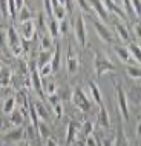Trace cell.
<instances>
[{
	"label": "cell",
	"instance_id": "1",
	"mask_svg": "<svg viewBox=\"0 0 141 146\" xmlns=\"http://www.w3.org/2000/svg\"><path fill=\"white\" fill-rule=\"evenodd\" d=\"M6 38H8V46L11 48V52L14 56H20L22 51H23V43H22L20 34L14 28V25H9L8 33H6Z\"/></svg>",
	"mask_w": 141,
	"mask_h": 146
},
{
	"label": "cell",
	"instance_id": "2",
	"mask_svg": "<svg viewBox=\"0 0 141 146\" xmlns=\"http://www.w3.org/2000/svg\"><path fill=\"white\" fill-rule=\"evenodd\" d=\"M72 102H74V105H75L78 109H81L83 112H88L89 109H91V102H89V98L86 97V94L80 88H77L72 92Z\"/></svg>",
	"mask_w": 141,
	"mask_h": 146
},
{
	"label": "cell",
	"instance_id": "3",
	"mask_svg": "<svg viewBox=\"0 0 141 146\" xmlns=\"http://www.w3.org/2000/svg\"><path fill=\"white\" fill-rule=\"evenodd\" d=\"M117 102H118V108H120V112L123 115L124 120H129L130 115H129V105H127V96L124 92V89L118 85L117 86Z\"/></svg>",
	"mask_w": 141,
	"mask_h": 146
},
{
	"label": "cell",
	"instance_id": "4",
	"mask_svg": "<svg viewBox=\"0 0 141 146\" xmlns=\"http://www.w3.org/2000/svg\"><path fill=\"white\" fill-rule=\"evenodd\" d=\"M95 71H97V76H103L104 72H109V71H115V65L109 60V58L103 57L101 54L95 57Z\"/></svg>",
	"mask_w": 141,
	"mask_h": 146
},
{
	"label": "cell",
	"instance_id": "5",
	"mask_svg": "<svg viewBox=\"0 0 141 146\" xmlns=\"http://www.w3.org/2000/svg\"><path fill=\"white\" fill-rule=\"evenodd\" d=\"M74 33H75L77 42L81 46L86 45V26H84V19L81 15H78L75 23H74Z\"/></svg>",
	"mask_w": 141,
	"mask_h": 146
},
{
	"label": "cell",
	"instance_id": "6",
	"mask_svg": "<svg viewBox=\"0 0 141 146\" xmlns=\"http://www.w3.org/2000/svg\"><path fill=\"white\" fill-rule=\"evenodd\" d=\"M23 139H25V131H23L22 126L11 129V131H8L6 134H3V135H2V140L6 141V143H11V145L17 143V141H20Z\"/></svg>",
	"mask_w": 141,
	"mask_h": 146
},
{
	"label": "cell",
	"instance_id": "7",
	"mask_svg": "<svg viewBox=\"0 0 141 146\" xmlns=\"http://www.w3.org/2000/svg\"><path fill=\"white\" fill-rule=\"evenodd\" d=\"M34 33H35V23L32 22V19H31V20H26V22H22V23H20L18 34H20L22 40L29 42L31 38H32Z\"/></svg>",
	"mask_w": 141,
	"mask_h": 146
},
{
	"label": "cell",
	"instance_id": "8",
	"mask_svg": "<svg viewBox=\"0 0 141 146\" xmlns=\"http://www.w3.org/2000/svg\"><path fill=\"white\" fill-rule=\"evenodd\" d=\"M101 2H103V5H104V8H106L107 11H111L112 14L118 15L121 20H127V15H126V13L123 11V8H121L120 5L113 3L112 0H101Z\"/></svg>",
	"mask_w": 141,
	"mask_h": 146
},
{
	"label": "cell",
	"instance_id": "9",
	"mask_svg": "<svg viewBox=\"0 0 141 146\" xmlns=\"http://www.w3.org/2000/svg\"><path fill=\"white\" fill-rule=\"evenodd\" d=\"M94 26H95V29H97V34H98L104 42H107V43H112V42H113L112 33H111L107 28H106V26H104L100 20H94Z\"/></svg>",
	"mask_w": 141,
	"mask_h": 146
},
{
	"label": "cell",
	"instance_id": "10",
	"mask_svg": "<svg viewBox=\"0 0 141 146\" xmlns=\"http://www.w3.org/2000/svg\"><path fill=\"white\" fill-rule=\"evenodd\" d=\"M80 132V125L77 123V121H69V125H68V131H66V145L70 146L77 139V134Z\"/></svg>",
	"mask_w": 141,
	"mask_h": 146
},
{
	"label": "cell",
	"instance_id": "11",
	"mask_svg": "<svg viewBox=\"0 0 141 146\" xmlns=\"http://www.w3.org/2000/svg\"><path fill=\"white\" fill-rule=\"evenodd\" d=\"M88 3H89V6H92L94 9H95L97 15H98L103 22H106L109 19L107 9L104 8V5H103V2H101V0H88Z\"/></svg>",
	"mask_w": 141,
	"mask_h": 146
},
{
	"label": "cell",
	"instance_id": "12",
	"mask_svg": "<svg viewBox=\"0 0 141 146\" xmlns=\"http://www.w3.org/2000/svg\"><path fill=\"white\" fill-rule=\"evenodd\" d=\"M31 80H32V86L35 89V92L40 96V98H45V94H43V85H42V77L38 76V71L34 69L31 71Z\"/></svg>",
	"mask_w": 141,
	"mask_h": 146
},
{
	"label": "cell",
	"instance_id": "13",
	"mask_svg": "<svg viewBox=\"0 0 141 146\" xmlns=\"http://www.w3.org/2000/svg\"><path fill=\"white\" fill-rule=\"evenodd\" d=\"M66 63H68V72H69V74H75L77 69H78V58H77L75 54H74L72 49H69V52H68V60H66Z\"/></svg>",
	"mask_w": 141,
	"mask_h": 146
},
{
	"label": "cell",
	"instance_id": "14",
	"mask_svg": "<svg viewBox=\"0 0 141 146\" xmlns=\"http://www.w3.org/2000/svg\"><path fill=\"white\" fill-rule=\"evenodd\" d=\"M11 83V69L5 65H0V86H8Z\"/></svg>",
	"mask_w": 141,
	"mask_h": 146
},
{
	"label": "cell",
	"instance_id": "15",
	"mask_svg": "<svg viewBox=\"0 0 141 146\" xmlns=\"http://www.w3.org/2000/svg\"><path fill=\"white\" fill-rule=\"evenodd\" d=\"M89 91H91V96L94 98V102H95L98 106H103V98H101V92L98 89V86L97 83H94V82H89Z\"/></svg>",
	"mask_w": 141,
	"mask_h": 146
},
{
	"label": "cell",
	"instance_id": "16",
	"mask_svg": "<svg viewBox=\"0 0 141 146\" xmlns=\"http://www.w3.org/2000/svg\"><path fill=\"white\" fill-rule=\"evenodd\" d=\"M23 120H25V115L20 112V109H14V111L9 114V121H11V125H13L14 128L22 126Z\"/></svg>",
	"mask_w": 141,
	"mask_h": 146
},
{
	"label": "cell",
	"instance_id": "17",
	"mask_svg": "<svg viewBox=\"0 0 141 146\" xmlns=\"http://www.w3.org/2000/svg\"><path fill=\"white\" fill-rule=\"evenodd\" d=\"M98 125L101 126V128H109L111 126V121H109V114L107 111H106V108H104V105L103 106H100V111H98Z\"/></svg>",
	"mask_w": 141,
	"mask_h": 146
},
{
	"label": "cell",
	"instance_id": "18",
	"mask_svg": "<svg viewBox=\"0 0 141 146\" xmlns=\"http://www.w3.org/2000/svg\"><path fill=\"white\" fill-rule=\"evenodd\" d=\"M34 108H35V114H37L38 120L42 118L45 121H49V114H48V109L45 108V105L37 102V103H34Z\"/></svg>",
	"mask_w": 141,
	"mask_h": 146
},
{
	"label": "cell",
	"instance_id": "19",
	"mask_svg": "<svg viewBox=\"0 0 141 146\" xmlns=\"http://www.w3.org/2000/svg\"><path fill=\"white\" fill-rule=\"evenodd\" d=\"M113 51H115V54L121 58V62H124V63H129L132 60V57L129 56V51L127 48H124V46H118L117 45L115 48H113Z\"/></svg>",
	"mask_w": 141,
	"mask_h": 146
},
{
	"label": "cell",
	"instance_id": "20",
	"mask_svg": "<svg viewBox=\"0 0 141 146\" xmlns=\"http://www.w3.org/2000/svg\"><path fill=\"white\" fill-rule=\"evenodd\" d=\"M35 129H37V134L42 137V139H49L51 137V131L48 128V125H46V121H38L37 126H35Z\"/></svg>",
	"mask_w": 141,
	"mask_h": 146
},
{
	"label": "cell",
	"instance_id": "21",
	"mask_svg": "<svg viewBox=\"0 0 141 146\" xmlns=\"http://www.w3.org/2000/svg\"><path fill=\"white\" fill-rule=\"evenodd\" d=\"M15 105H17V100L14 97H8L5 102H3V106H2V112L3 114H11L15 109Z\"/></svg>",
	"mask_w": 141,
	"mask_h": 146
},
{
	"label": "cell",
	"instance_id": "22",
	"mask_svg": "<svg viewBox=\"0 0 141 146\" xmlns=\"http://www.w3.org/2000/svg\"><path fill=\"white\" fill-rule=\"evenodd\" d=\"M115 29H117V33H118V35H120V38L123 42H129V31H127V28L123 25V22H115Z\"/></svg>",
	"mask_w": 141,
	"mask_h": 146
},
{
	"label": "cell",
	"instance_id": "23",
	"mask_svg": "<svg viewBox=\"0 0 141 146\" xmlns=\"http://www.w3.org/2000/svg\"><path fill=\"white\" fill-rule=\"evenodd\" d=\"M127 51H129V56H134V60L135 63H138L140 65V45L138 43H134V42H130L129 43V46H127Z\"/></svg>",
	"mask_w": 141,
	"mask_h": 146
},
{
	"label": "cell",
	"instance_id": "24",
	"mask_svg": "<svg viewBox=\"0 0 141 146\" xmlns=\"http://www.w3.org/2000/svg\"><path fill=\"white\" fill-rule=\"evenodd\" d=\"M51 58H52V52H51V51H40L37 66H38V68H42V66L46 65V63H51Z\"/></svg>",
	"mask_w": 141,
	"mask_h": 146
},
{
	"label": "cell",
	"instance_id": "25",
	"mask_svg": "<svg viewBox=\"0 0 141 146\" xmlns=\"http://www.w3.org/2000/svg\"><path fill=\"white\" fill-rule=\"evenodd\" d=\"M126 72L130 78H135V80H140V76H141V69H140V65H130L126 68Z\"/></svg>",
	"mask_w": 141,
	"mask_h": 146
},
{
	"label": "cell",
	"instance_id": "26",
	"mask_svg": "<svg viewBox=\"0 0 141 146\" xmlns=\"http://www.w3.org/2000/svg\"><path fill=\"white\" fill-rule=\"evenodd\" d=\"M60 57H61V54H60V46L57 45V49L54 51L52 58H51V66H52V71H57L58 68H60Z\"/></svg>",
	"mask_w": 141,
	"mask_h": 146
},
{
	"label": "cell",
	"instance_id": "27",
	"mask_svg": "<svg viewBox=\"0 0 141 146\" xmlns=\"http://www.w3.org/2000/svg\"><path fill=\"white\" fill-rule=\"evenodd\" d=\"M66 17V11H65V6H54L52 8V19H55L57 22L63 20V19Z\"/></svg>",
	"mask_w": 141,
	"mask_h": 146
},
{
	"label": "cell",
	"instance_id": "28",
	"mask_svg": "<svg viewBox=\"0 0 141 146\" xmlns=\"http://www.w3.org/2000/svg\"><path fill=\"white\" fill-rule=\"evenodd\" d=\"M48 28H49V33H51V35H49L51 38L57 37V35L60 34V31H58V22L55 20V19H52V17L49 19V22H48Z\"/></svg>",
	"mask_w": 141,
	"mask_h": 146
},
{
	"label": "cell",
	"instance_id": "29",
	"mask_svg": "<svg viewBox=\"0 0 141 146\" xmlns=\"http://www.w3.org/2000/svg\"><path fill=\"white\" fill-rule=\"evenodd\" d=\"M40 45H42V51H51L54 46V42L49 35H43L42 40H40Z\"/></svg>",
	"mask_w": 141,
	"mask_h": 146
},
{
	"label": "cell",
	"instance_id": "30",
	"mask_svg": "<svg viewBox=\"0 0 141 146\" xmlns=\"http://www.w3.org/2000/svg\"><path fill=\"white\" fill-rule=\"evenodd\" d=\"M92 131H94V126H92L91 121H84L83 125H80V132L83 134V137H84V139H86L88 135H91Z\"/></svg>",
	"mask_w": 141,
	"mask_h": 146
},
{
	"label": "cell",
	"instance_id": "31",
	"mask_svg": "<svg viewBox=\"0 0 141 146\" xmlns=\"http://www.w3.org/2000/svg\"><path fill=\"white\" fill-rule=\"evenodd\" d=\"M18 20L22 22H26V20H31V11H29V8H26V6H23L20 11H18Z\"/></svg>",
	"mask_w": 141,
	"mask_h": 146
},
{
	"label": "cell",
	"instance_id": "32",
	"mask_svg": "<svg viewBox=\"0 0 141 146\" xmlns=\"http://www.w3.org/2000/svg\"><path fill=\"white\" fill-rule=\"evenodd\" d=\"M42 85H43V88H45V91H46V94H48V96H52V94L57 92V86H55V83H54V82H49V83L43 82Z\"/></svg>",
	"mask_w": 141,
	"mask_h": 146
},
{
	"label": "cell",
	"instance_id": "33",
	"mask_svg": "<svg viewBox=\"0 0 141 146\" xmlns=\"http://www.w3.org/2000/svg\"><path fill=\"white\" fill-rule=\"evenodd\" d=\"M51 72H52V66H51V63H46V65H43L42 68H38V76L40 77H48Z\"/></svg>",
	"mask_w": 141,
	"mask_h": 146
},
{
	"label": "cell",
	"instance_id": "34",
	"mask_svg": "<svg viewBox=\"0 0 141 146\" xmlns=\"http://www.w3.org/2000/svg\"><path fill=\"white\" fill-rule=\"evenodd\" d=\"M118 135H117V143L115 146H129L127 145V140H126V137H124V132H123V129H120L118 132Z\"/></svg>",
	"mask_w": 141,
	"mask_h": 146
},
{
	"label": "cell",
	"instance_id": "35",
	"mask_svg": "<svg viewBox=\"0 0 141 146\" xmlns=\"http://www.w3.org/2000/svg\"><path fill=\"white\" fill-rule=\"evenodd\" d=\"M51 106H52L54 114H55L57 118H61V117H63V106H61V102H57V103H54V105H51Z\"/></svg>",
	"mask_w": 141,
	"mask_h": 146
},
{
	"label": "cell",
	"instance_id": "36",
	"mask_svg": "<svg viewBox=\"0 0 141 146\" xmlns=\"http://www.w3.org/2000/svg\"><path fill=\"white\" fill-rule=\"evenodd\" d=\"M0 14L8 17V0H0Z\"/></svg>",
	"mask_w": 141,
	"mask_h": 146
},
{
	"label": "cell",
	"instance_id": "37",
	"mask_svg": "<svg viewBox=\"0 0 141 146\" xmlns=\"http://www.w3.org/2000/svg\"><path fill=\"white\" fill-rule=\"evenodd\" d=\"M58 31H60V34H66V31H68V20L66 19L58 22Z\"/></svg>",
	"mask_w": 141,
	"mask_h": 146
},
{
	"label": "cell",
	"instance_id": "38",
	"mask_svg": "<svg viewBox=\"0 0 141 146\" xmlns=\"http://www.w3.org/2000/svg\"><path fill=\"white\" fill-rule=\"evenodd\" d=\"M84 143H86V146H97V139L94 137V134H91V135L86 137Z\"/></svg>",
	"mask_w": 141,
	"mask_h": 146
},
{
	"label": "cell",
	"instance_id": "39",
	"mask_svg": "<svg viewBox=\"0 0 141 146\" xmlns=\"http://www.w3.org/2000/svg\"><path fill=\"white\" fill-rule=\"evenodd\" d=\"M77 3H78V6H80L83 11H91V6H89L88 0H77Z\"/></svg>",
	"mask_w": 141,
	"mask_h": 146
},
{
	"label": "cell",
	"instance_id": "40",
	"mask_svg": "<svg viewBox=\"0 0 141 146\" xmlns=\"http://www.w3.org/2000/svg\"><path fill=\"white\" fill-rule=\"evenodd\" d=\"M130 2V5L132 8H134V11H135V14L140 17V0H129Z\"/></svg>",
	"mask_w": 141,
	"mask_h": 146
},
{
	"label": "cell",
	"instance_id": "41",
	"mask_svg": "<svg viewBox=\"0 0 141 146\" xmlns=\"http://www.w3.org/2000/svg\"><path fill=\"white\" fill-rule=\"evenodd\" d=\"M43 2H45V6H46V14L49 17H52V3H51V0H43Z\"/></svg>",
	"mask_w": 141,
	"mask_h": 146
},
{
	"label": "cell",
	"instance_id": "42",
	"mask_svg": "<svg viewBox=\"0 0 141 146\" xmlns=\"http://www.w3.org/2000/svg\"><path fill=\"white\" fill-rule=\"evenodd\" d=\"M45 146H58V145H57V141L54 140L52 137H49V139L45 140Z\"/></svg>",
	"mask_w": 141,
	"mask_h": 146
},
{
	"label": "cell",
	"instance_id": "43",
	"mask_svg": "<svg viewBox=\"0 0 141 146\" xmlns=\"http://www.w3.org/2000/svg\"><path fill=\"white\" fill-rule=\"evenodd\" d=\"M15 3V8H17V11H20L23 6H25V0H14Z\"/></svg>",
	"mask_w": 141,
	"mask_h": 146
},
{
	"label": "cell",
	"instance_id": "44",
	"mask_svg": "<svg viewBox=\"0 0 141 146\" xmlns=\"http://www.w3.org/2000/svg\"><path fill=\"white\" fill-rule=\"evenodd\" d=\"M13 146H29V143L25 140H20V141H17V143H14Z\"/></svg>",
	"mask_w": 141,
	"mask_h": 146
},
{
	"label": "cell",
	"instance_id": "45",
	"mask_svg": "<svg viewBox=\"0 0 141 146\" xmlns=\"http://www.w3.org/2000/svg\"><path fill=\"white\" fill-rule=\"evenodd\" d=\"M135 34H136V37H141V31H140V23H136L135 25Z\"/></svg>",
	"mask_w": 141,
	"mask_h": 146
},
{
	"label": "cell",
	"instance_id": "46",
	"mask_svg": "<svg viewBox=\"0 0 141 146\" xmlns=\"http://www.w3.org/2000/svg\"><path fill=\"white\" fill-rule=\"evenodd\" d=\"M101 146H113V143L111 140H103V143H101Z\"/></svg>",
	"mask_w": 141,
	"mask_h": 146
},
{
	"label": "cell",
	"instance_id": "47",
	"mask_svg": "<svg viewBox=\"0 0 141 146\" xmlns=\"http://www.w3.org/2000/svg\"><path fill=\"white\" fill-rule=\"evenodd\" d=\"M112 2H113V3H117V5H120V3H121V0H112Z\"/></svg>",
	"mask_w": 141,
	"mask_h": 146
},
{
	"label": "cell",
	"instance_id": "48",
	"mask_svg": "<svg viewBox=\"0 0 141 146\" xmlns=\"http://www.w3.org/2000/svg\"><path fill=\"white\" fill-rule=\"evenodd\" d=\"M2 126H3V118L0 117V128H2Z\"/></svg>",
	"mask_w": 141,
	"mask_h": 146
}]
</instances>
